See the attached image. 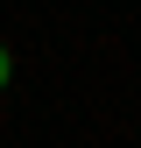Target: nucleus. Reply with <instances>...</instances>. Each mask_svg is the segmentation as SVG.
<instances>
[{
	"label": "nucleus",
	"mask_w": 141,
	"mask_h": 148,
	"mask_svg": "<svg viewBox=\"0 0 141 148\" xmlns=\"http://www.w3.org/2000/svg\"><path fill=\"white\" fill-rule=\"evenodd\" d=\"M0 85H7V49H0Z\"/></svg>",
	"instance_id": "obj_1"
}]
</instances>
